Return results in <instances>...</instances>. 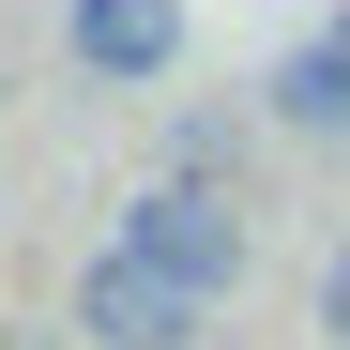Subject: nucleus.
Wrapping results in <instances>:
<instances>
[{
  "label": "nucleus",
  "mask_w": 350,
  "mask_h": 350,
  "mask_svg": "<svg viewBox=\"0 0 350 350\" xmlns=\"http://www.w3.org/2000/svg\"><path fill=\"white\" fill-rule=\"evenodd\" d=\"M274 122L350 137V62H335V46H289V62H274Z\"/></svg>",
  "instance_id": "4"
},
{
  "label": "nucleus",
  "mask_w": 350,
  "mask_h": 350,
  "mask_svg": "<svg viewBox=\"0 0 350 350\" xmlns=\"http://www.w3.org/2000/svg\"><path fill=\"white\" fill-rule=\"evenodd\" d=\"M320 335H335V350H350V244H335V259H320Z\"/></svg>",
  "instance_id": "5"
},
{
  "label": "nucleus",
  "mask_w": 350,
  "mask_h": 350,
  "mask_svg": "<svg viewBox=\"0 0 350 350\" xmlns=\"http://www.w3.org/2000/svg\"><path fill=\"white\" fill-rule=\"evenodd\" d=\"M122 259H137L152 289H183V305H228V289H244V259H259V228H244V213H228L198 167H183V183H137Z\"/></svg>",
  "instance_id": "1"
},
{
  "label": "nucleus",
  "mask_w": 350,
  "mask_h": 350,
  "mask_svg": "<svg viewBox=\"0 0 350 350\" xmlns=\"http://www.w3.org/2000/svg\"><path fill=\"white\" fill-rule=\"evenodd\" d=\"M320 46H335V62H350V16H335V31H320Z\"/></svg>",
  "instance_id": "6"
},
{
  "label": "nucleus",
  "mask_w": 350,
  "mask_h": 350,
  "mask_svg": "<svg viewBox=\"0 0 350 350\" xmlns=\"http://www.w3.org/2000/svg\"><path fill=\"white\" fill-rule=\"evenodd\" d=\"M62 31H77V62L122 77V92H152L183 62V0H62Z\"/></svg>",
  "instance_id": "3"
},
{
  "label": "nucleus",
  "mask_w": 350,
  "mask_h": 350,
  "mask_svg": "<svg viewBox=\"0 0 350 350\" xmlns=\"http://www.w3.org/2000/svg\"><path fill=\"white\" fill-rule=\"evenodd\" d=\"M77 335H92V350H183V335H198V305H183V289H152L122 244H107V259L77 274Z\"/></svg>",
  "instance_id": "2"
}]
</instances>
